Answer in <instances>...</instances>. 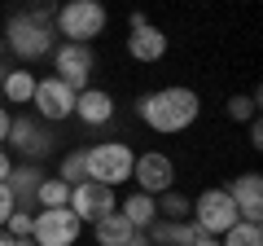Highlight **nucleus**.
I'll use <instances>...</instances> for the list:
<instances>
[{"mask_svg":"<svg viewBox=\"0 0 263 246\" xmlns=\"http://www.w3.org/2000/svg\"><path fill=\"white\" fill-rule=\"evenodd\" d=\"M224 194L233 198L237 216H241L246 224H259V216H263V176H259V171L237 176L233 185H224Z\"/></svg>","mask_w":263,"mask_h":246,"instance_id":"obj_11","label":"nucleus"},{"mask_svg":"<svg viewBox=\"0 0 263 246\" xmlns=\"http://www.w3.org/2000/svg\"><path fill=\"white\" fill-rule=\"evenodd\" d=\"M127 53L136 57V62H158L162 53H167V31H158V27H132V36H127Z\"/></svg>","mask_w":263,"mask_h":246,"instance_id":"obj_14","label":"nucleus"},{"mask_svg":"<svg viewBox=\"0 0 263 246\" xmlns=\"http://www.w3.org/2000/svg\"><path fill=\"white\" fill-rule=\"evenodd\" d=\"M35 202H40L44 211L70 207V185H62L57 176H44V180H40V189H35Z\"/></svg>","mask_w":263,"mask_h":246,"instance_id":"obj_20","label":"nucleus"},{"mask_svg":"<svg viewBox=\"0 0 263 246\" xmlns=\"http://www.w3.org/2000/svg\"><path fill=\"white\" fill-rule=\"evenodd\" d=\"M53 62H57V79L66 88H75V93L88 88V79H92V48L88 44H57Z\"/></svg>","mask_w":263,"mask_h":246,"instance_id":"obj_9","label":"nucleus"},{"mask_svg":"<svg viewBox=\"0 0 263 246\" xmlns=\"http://www.w3.org/2000/svg\"><path fill=\"white\" fill-rule=\"evenodd\" d=\"M75 88H66L57 75H48V79H35V97H31V106L40 110V119H48V123H62V119H70L75 114Z\"/></svg>","mask_w":263,"mask_h":246,"instance_id":"obj_8","label":"nucleus"},{"mask_svg":"<svg viewBox=\"0 0 263 246\" xmlns=\"http://www.w3.org/2000/svg\"><path fill=\"white\" fill-rule=\"evenodd\" d=\"M53 13L57 9H35V13H13L5 27V48L18 53L22 62H40L57 48V31H53Z\"/></svg>","mask_w":263,"mask_h":246,"instance_id":"obj_2","label":"nucleus"},{"mask_svg":"<svg viewBox=\"0 0 263 246\" xmlns=\"http://www.w3.org/2000/svg\"><path fill=\"white\" fill-rule=\"evenodd\" d=\"M5 145H13L18 154H27L31 163L40 159V154H48V132L40 128L35 119H27V114H18V119L9 123V141Z\"/></svg>","mask_w":263,"mask_h":246,"instance_id":"obj_12","label":"nucleus"},{"mask_svg":"<svg viewBox=\"0 0 263 246\" xmlns=\"http://www.w3.org/2000/svg\"><path fill=\"white\" fill-rule=\"evenodd\" d=\"M105 22H110V13L97 0H66L62 9L53 13V31H62L66 44H88V40H97L105 31Z\"/></svg>","mask_w":263,"mask_h":246,"instance_id":"obj_3","label":"nucleus"},{"mask_svg":"<svg viewBox=\"0 0 263 246\" xmlns=\"http://www.w3.org/2000/svg\"><path fill=\"white\" fill-rule=\"evenodd\" d=\"M70 211L79 216V224H97L101 216L119 211V198H114V189H105V185L84 180V185H75V189H70Z\"/></svg>","mask_w":263,"mask_h":246,"instance_id":"obj_10","label":"nucleus"},{"mask_svg":"<svg viewBox=\"0 0 263 246\" xmlns=\"http://www.w3.org/2000/svg\"><path fill=\"white\" fill-rule=\"evenodd\" d=\"M31 224H35V216H31L27 207H18L9 220H5V233H9L13 242H31Z\"/></svg>","mask_w":263,"mask_h":246,"instance_id":"obj_24","label":"nucleus"},{"mask_svg":"<svg viewBox=\"0 0 263 246\" xmlns=\"http://www.w3.org/2000/svg\"><path fill=\"white\" fill-rule=\"evenodd\" d=\"M127 246H149V242H145V233H136V237H132Z\"/></svg>","mask_w":263,"mask_h":246,"instance_id":"obj_32","label":"nucleus"},{"mask_svg":"<svg viewBox=\"0 0 263 246\" xmlns=\"http://www.w3.org/2000/svg\"><path fill=\"white\" fill-rule=\"evenodd\" d=\"M197 110H202V101H197L193 88H158V93H145L141 101H136V114H141L145 128H154V132L162 136H176L184 132L189 123L197 119Z\"/></svg>","mask_w":263,"mask_h":246,"instance_id":"obj_1","label":"nucleus"},{"mask_svg":"<svg viewBox=\"0 0 263 246\" xmlns=\"http://www.w3.org/2000/svg\"><path fill=\"white\" fill-rule=\"evenodd\" d=\"M79 216L70 207L57 211H35V224H31V246H75L79 242Z\"/></svg>","mask_w":263,"mask_h":246,"instance_id":"obj_6","label":"nucleus"},{"mask_svg":"<svg viewBox=\"0 0 263 246\" xmlns=\"http://www.w3.org/2000/svg\"><path fill=\"white\" fill-rule=\"evenodd\" d=\"M92 229H97V246H127L132 237H136V229H132L127 220L119 216V211H110V216H101V220H97Z\"/></svg>","mask_w":263,"mask_h":246,"instance_id":"obj_16","label":"nucleus"},{"mask_svg":"<svg viewBox=\"0 0 263 246\" xmlns=\"http://www.w3.org/2000/svg\"><path fill=\"white\" fill-rule=\"evenodd\" d=\"M9 123H13V114H9V110H5V106H0V145L9 141Z\"/></svg>","mask_w":263,"mask_h":246,"instance_id":"obj_28","label":"nucleus"},{"mask_svg":"<svg viewBox=\"0 0 263 246\" xmlns=\"http://www.w3.org/2000/svg\"><path fill=\"white\" fill-rule=\"evenodd\" d=\"M57 180H62V185H70V189L88 180V159H84V150H70V154L62 159V171H57Z\"/></svg>","mask_w":263,"mask_h":246,"instance_id":"obj_21","label":"nucleus"},{"mask_svg":"<svg viewBox=\"0 0 263 246\" xmlns=\"http://www.w3.org/2000/svg\"><path fill=\"white\" fill-rule=\"evenodd\" d=\"M250 145H254V150H263V128H259V119H250Z\"/></svg>","mask_w":263,"mask_h":246,"instance_id":"obj_29","label":"nucleus"},{"mask_svg":"<svg viewBox=\"0 0 263 246\" xmlns=\"http://www.w3.org/2000/svg\"><path fill=\"white\" fill-rule=\"evenodd\" d=\"M0 97L13 106H27L31 97H35V75L31 71H9V75L0 79Z\"/></svg>","mask_w":263,"mask_h":246,"instance_id":"obj_18","label":"nucleus"},{"mask_svg":"<svg viewBox=\"0 0 263 246\" xmlns=\"http://www.w3.org/2000/svg\"><path fill=\"white\" fill-rule=\"evenodd\" d=\"M189 216H193V224H197V233H202V237H224L228 229L241 220V216H237V207H233V198H228L224 189H202V198L193 202Z\"/></svg>","mask_w":263,"mask_h":246,"instance_id":"obj_5","label":"nucleus"},{"mask_svg":"<svg viewBox=\"0 0 263 246\" xmlns=\"http://www.w3.org/2000/svg\"><path fill=\"white\" fill-rule=\"evenodd\" d=\"M18 211V202H13V194H9V185H0V229H5V220Z\"/></svg>","mask_w":263,"mask_h":246,"instance_id":"obj_26","label":"nucleus"},{"mask_svg":"<svg viewBox=\"0 0 263 246\" xmlns=\"http://www.w3.org/2000/svg\"><path fill=\"white\" fill-rule=\"evenodd\" d=\"M193 246H219V237H197Z\"/></svg>","mask_w":263,"mask_h":246,"instance_id":"obj_31","label":"nucleus"},{"mask_svg":"<svg viewBox=\"0 0 263 246\" xmlns=\"http://www.w3.org/2000/svg\"><path fill=\"white\" fill-rule=\"evenodd\" d=\"M219 246H263V229H259V224H246V220H237V224L219 237Z\"/></svg>","mask_w":263,"mask_h":246,"instance_id":"obj_22","label":"nucleus"},{"mask_svg":"<svg viewBox=\"0 0 263 246\" xmlns=\"http://www.w3.org/2000/svg\"><path fill=\"white\" fill-rule=\"evenodd\" d=\"M162 224H167V220H162ZM197 237H202V233H197L193 220H180V224H167V229H162V246H193Z\"/></svg>","mask_w":263,"mask_h":246,"instance_id":"obj_23","label":"nucleus"},{"mask_svg":"<svg viewBox=\"0 0 263 246\" xmlns=\"http://www.w3.org/2000/svg\"><path fill=\"white\" fill-rule=\"evenodd\" d=\"M0 246H31V242H13V237L5 233V229H0Z\"/></svg>","mask_w":263,"mask_h":246,"instance_id":"obj_30","label":"nucleus"},{"mask_svg":"<svg viewBox=\"0 0 263 246\" xmlns=\"http://www.w3.org/2000/svg\"><path fill=\"white\" fill-rule=\"evenodd\" d=\"M9 171H13V159H9V150H5V145H0V185H5V180H9Z\"/></svg>","mask_w":263,"mask_h":246,"instance_id":"obj_27","label":"nucleus"},{"mask_svg":"<svg viewBox=\"0 0 263 246\" xmlns=\"http://www.w3.org/2000/svg\"><path fill=\"white\" fill-rule=\"evenodd\" d=\"M132 180H136V194H149V198H158V194L171 189V180H176V163H171L162 150L136 154V163H132Z\"/></svg>","mask_w":263,"mask_h":246,"instance_id":"obj_7","label":"nucleus"},{"mask_svg":"<svg viewBox=\"0 0 263 246\" xmlns=\"http://www.w3.org/2000/svg\"><path fill=\"white\" fill-rule=\"evenodd\" d=\"M0 53H5V40H0Z\"/></svg>","mask_w":263,"mask_h":246,"instance_id":"obj_33","label":"nucleus"},{"mask_svg":"<svg viewBox=\"0 0 263 246\" xmlns=\"http://www.w3.org/2000/svg\"><path fill=\"white\" fill-rule=\"evenodd\" d=\"M259 114V97H228V119L233 123H250Z\"/></svg>","mask_w":263,"mask_h":246,"instance_id":"obj_25","label":"nucleus"},{"mask_svg":"<svg viewBox=\"0 0 263 246\" xmlns=\"http://www.w3.org/2000/svg\"><path fill=\"white\" fill-rule=\"evenodd\" d=\"M84 159H88V180H92V185L119 189L123 180H132V163H136V154H132L123 141H105V145L84 150Z\"/></svg>","mask_w":263,"mask_h":246,"instance_id":"obj_4","label":"nucleus"},{"mask_svg":"<svg viewBox=\"0 0 263 246\" xmlns=\"http://www.w3.org/2000/svg\"><path fill=\"white\" fill-rule=\"evenodd\" d=\"M154 207H158V220H167V224H180V220H189V211H193V202L184 198V194L167 189L154 198Z\"/></svg>","mask_w":263,"mask_h":246,"instance_id":"obj_19","label":"nucleus"},{"mask_svg":"<svg viewBox=\"0 0 263 246\" xmlns=\"http://www.w3.org/2000/svg\"><path fill=\"white\" fill-rule=\"evenodd\" d=\"M119 216L127 220V224L136 229V233H145V229H149L154 220H158V207H154V198H149V194H132V198L119 207Z\"/></svg>","mask_w":263,"mask_h":246,"instance_id":"obj_17","label":"nucleus"},{"mask_svg":"<svg viewBox=\"0 0 263 246\" xmlns=\"http://www.w3.org/2000/svg\"><path fill=\"white\" fill-rule=\"evenodd\" d=\"M40 180H44V167H40V163H22V167H13V171H9V180H5V185H9L13 202L22 207V202H31V198H35Z\"/></svg>","mask_w":263,"mask_h":246,"instance_id":"obj_15","label":"nucleus"},{"mask_svg":"<svg viewBox=\"0 0 263 246\" xmlns=\"http://www.w3.org/2000/svg\"><path fill=\"white\" fill-rule=\"evenodd\" d=\"M75 119L88 123V128L110 123V119H114V97L105 93V88H84V93L75 97Z\"/></svg>","mask_w":263,"mask_h":246,"instance_id":"obj_13","label":"nucleus"}]
</instances>
